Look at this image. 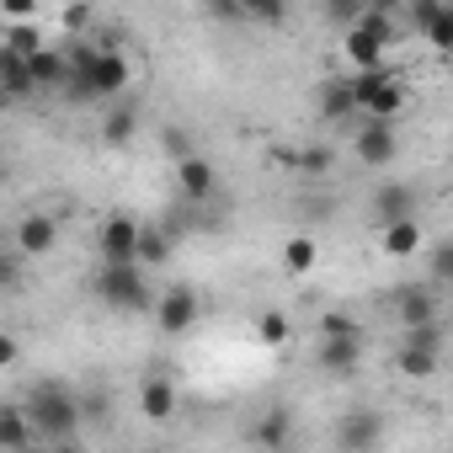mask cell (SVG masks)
Here are the masks:
<instances>
[{
	"label": "cell",
	"instance_id": "1",
	"mask_svg": "<svg viewBox=\"0 0 453 453\" xmlns=\"http://www.w3.org/2000/svg\"><path fill=\"white\" fill-rule=\"evenodd\" d=\"M134 65L118 43H96V49H75L70 54V75H65V91L75 102H112L123 86H128Z\"/></svg>",
	"mask_w": 453,
	"mask_h": 453
},
{
	"label": "cell",
	"instance_id": "2",
	"mask_svg": "<svg viewBox=\"0 0 453 453\" xmlns=\"http://www.w3.org/2000/svg\"><path fill=\"white\" fill-rule=\"evenodd\" d=\"M22 411H27L33 432L49 437V442H75V437H81V400H75L65 384H38V389L22 400Z\"/></svg>",
	"mask_w": 453,
	"mask_h": 453
},
{
	"label": "cell",
	"instance_id": "3",
	"mask_svg": "<svg viewBox=\"0 0 453 453\" xmlns=\"http://www.w3.org/2000/svg\"><path fill=\"white\" fill-rule=\"evenodd\" d=\"M96 299H102L107 310H118V315H139V310H150L155 294H150L139 262H102V273H96Z\"/></svg>",
	"mask_w": 453,
	"mask_h": 453
},
{
	"label": "cell",
	"instance_id": "4",
	"mask_svg": "<svg viewBox=\"0 0 453 453\" xmlns=\"http://www.w3.org/2000/svg\"><path fill=\"white\" fill-rule=\"evenodd\" d=\"M150 310H155V326H160L165 336H187V331L197 326V315H203L197 288H187V283H171L160 299H150Z\"/></svg>",
	"mask_w": 453,
	"mask_h": 453
},
{
	"label": "cell",
	"instance_id": "5",
	"mask_svg": "<svg viewBox=\"0 0 453 453\" xmlns=\"http://www.w3.org/2000/svg\"><path fill=\"white\" fill-rule=\"evenodd\" d=\"M12 246L22 257H49L59 246V219L54 213H22L17 219V230H12Z\"/></svg>",
	"mask_w": 453,
	"mask_h": 453
},
{
	"label": "cell",
	"instance_id": "6",
	"mask_svg": "<svg viewBox=\"0 0 453 453\" xmlns=\"http://www.w3.org/2000/svg\"><path fill=\"white\" fill-rule=\"evenodd\" d=\"M395 150H400V139H395V123L389 118H368L357 128V160L363 165H389Z\"/></svg>",
	"mask_w": 453,
	"mask_h": 453
},
{
	"label": "cell",
	"instance_id": "7",
	"mask_svg": "<svg viewBox=\"0 0 453 453\" xmlns=\"http://www.w3.org/2000/svg\"><path fill=\"white\" fill-rule=\"evenodd\" d=\"M213 187H219V176H213V165H208V155H181L176 160V192L187 197V203H208L213 197Z\"/></svg>",
	"mask_w": 453,
	"mask_h": 453
},
{
	"label": "cell",
	"instance_id": "8",
	"mask_svg": "<svg viewBox=\"0 0 453 453\" xmlns=\"http://www.w3.org/2000/svg\"><path fill=\"white\" fill-rule=\"evenodd\" d=\"M134 241H139V219L112 213L96 235V251H102V262H134Z\"/></svg>",
	"mask_w": 453,
	"mask_h": 453
},
{
	"label": "cell",
	"instance_id": "9",
	"mask_svg": "<svg viewBox=\"0 0 453 453\" xmlns=\"http://www.w3.org/2000/svg\"><path fill=\"white\" fill-rule=\"evenodd\" d=\"M363 363V331L357 336H320V368L331 379H352Z\"/></svg>",
	"mask_w": 453,
	"mask_h": 453
},
{
	"label": "cell",
	"instance_id": "10",
	"mask_svg": "<svg viewBox=\"0 0 453 453\" xmlns=\"http://www.w3.org/2000/svg\"><path fill=\"white\" fill-rule=\"evenodd\" d=\"M379 437H384L379 411H347V416H342V426H336V442H342L347 453H363V448H373Z\"/></svg>",
	"mask_w": 453,
	"mask_h": 453
},
{
	"label": "cell",
	"instance_id": "11",
	"mask_svg": "<svg viewBox=\"0 0 453 453\" xmlns=\"http://www.w3.org/2000/svg\"><path fill=\"white\" fill-rule=\"evenodd\" d=\"M384 49H389V43H384L379 33H368L363 22H352L347 38H342V54H347L352 70H373V65H384Z\"/></svg>",
	"mask_w": 453,
	"mask_h": 453
},
{
	"label": "cell",
	"instance_id": "12",
	"mask_svg": "<svg viewBox=\"0 0 453 453\" xmlns=\"http://www.w3.org/2000/svg\"><path fill=\"white\" fill-rule=\"evenodd\" d=\"M379 246H384V257H395V262L416 257V251H421V224H416V213H405V219H384Z\"/></svg>",
	"mask_w": 453,
	"mask_h": 453
},
{
	"label": "cell",
	"instance_id": "13",
	"mask_svg": "<svg viewBox=\"0 0 453 453\" xmlns=\"http://www.w3.org/2000/svg\"><path fill=\"white\" fill-rule=\"evenodd\" d=\"M139 411H144V421H171L176 416V384L165 373H150L139 389Z\"/></svg>",
	"mask_w": 453,
	"mask_h": 453
},
{
	"label": "cell",
	"instance_id": "14",
	"mask_svg": "<svg viewBox=\"0 0 453 453\" xmlns=\"http://www.w3.org/2000/svg\"><path fill=\"white\" fill-rule=\"evenodd\" d=\"M352 112H357L352 86H347V81H326V86H320V118H326V123H347Z\"/></svg>",
	"mask_w": 453,
	"mask_h": 453
},
{
	"label": "cell",
	"instance_id": "15",
	"mask_svg": "<svg viewBox=\"0 0 453 453\" xmlns=\"http://www.w3.org/2000/svg\"><path fill=\"white\" fill-rule=\"evenodd\" d=\"M134 134H139V107L118 102V107L102 118V139H107L112 150H123V144H134Z\"/></svg>",
	"mask_w": 453,
	"mask_h": 453
},
{
	"label": "cell",
	"instance_id": "16",
	"mask_svg": "<svg viewBox=\"0 0 453 453\" xmlns=\"http://www.w3.org/2000/svg\"><path fill=\"white\" fill-rule=\"evenodd\" d=\"M165 257H171V235H165V230H155V224H139L134 262H139V267H165Z\"/></svg>",
	"mask_w": 453,
	"mask_h": 453
},
{
	"label": "cell",
	"instance_id": "17",
	"mask_svg": "<svg viewBox=\"0 0 453 453\" xmlns=\"http://www.w3.org/2000/svg\"><path fill=\"white\" fill-rule=\"evenodd\" d=\"M0 91H6V96H33V91H38L27 59H17V54H6V49H0Z\"/></svg>",
	"mask_w": 453,
	"mask_h": 453
},
{
	"label": "cell",
	"instance_id": "18",
	"mask_svg": "<svg viewBox=\"0 0 453 453\" xmlns=\"http://www.w3.org/2000/svg\"><path fill=\"white\" fill-rule=\"evenodd\" d=\"M27 442H38L27 411L22 405H0V448H27Z\"/></svg>",
	"mask_w": 453,
	"mask_h": 453
},
{
	"label": "cell",
	"instance_id": "19",
	"mask_svg": "<svg viewBox=\"0 0 453 453\" xmlns=\"http://www.w3.org/2000/svg\"><path fill=\"white\" fill-rule=\"evenodd\" d=\"M278 165H288V171H304V176H326V171H331V150H326V144L278 150Z\"/></svg>",
	"mask_w": 453,
	"mask_h": 453
},
{
	"label": "cell",
	"instance_id": "20",
	"mask_svg": "<svg viewBox=\"0 0 453 453\" xmlns=\"http://www.w3.org/2000/svg\"><path fill=\"white\" fill-rule=\"evenodd\" d=\"M288 437H294V416H288L283 405H273V411L251 426V442H262V448H283Z\"/></svg>",
	"mask_w": 453,
	"mask_h": 453
},
{
	"label": "cell",
	"instance_id": "21",
	"mask_svg": "<svg viewBox=\"0 0 453 453\" xmlns=\"http://www.w3.org/2000/svg\"><path fill=\"white\" fill-rule=\"evenodd\" d=\"M27 70H33V81H38V86H65V75H70V54L38 49V54H27Z\"/></svg>",
	"mask_w": 453,
	"mask_h": 453
},
{
	"label": "cell",
	"instance_id": "22",
	"mask_svg": "<svg viewBox=\"0 0 453 453\" xmlns=\"http://www.w3.org/2000/svg\"><path fill=\"white\" fill-rule=\"evenodd\" d=\"M315 262H320V246H315L310 235H294V241H283V273H294V278H310V273H315Z\"/></svg>",
	"mask_w": 453,
	"mask_h": 453
},
{
	"label": "cell",
	"instance_id": "23",
	"mask_svg": "<svg viewBox=\"0 0 453 453\" xmlns=\"http://www.w3.org/2000/svg\"><path fill=\"white\" fill-rule=\"evenodd\" d=\"M421 320H437V299H432V288H405L400 294V326H421Z\"/></svg>",
	"mask_w": 453,
	"mask_h": 453
},
{
	"label": "cell",
	"instance_id": "24",
	"mask_svg": "<svg viewBox=\"0 0 453 453\" xmlns=\"http://www.w3.org/2000/svg\"><path fill=\"white\" fill-rule=\"evenodd\" d=\"M437 363H442V352H426V347H400V357H395V368L405 379H432Z\"/></svg>",
	"mask_w": 453,
	"mask_h": 453
},
{
	"label": "cell",
	"instance_id": "25",
	"mask_svg": "<svg viewBox=\"0 0 453 453\" xmlns=\"http://www.w3.org/2000/svg\"><path fill=\"white\" fill-rule=\"evenodd\" d=\"M38 49H43V33H38L33 22H6V54L27 59V54H38Z\"/></svg>",
	"mask_w": 453,
	"mask_h": 453
},
{
	"label": "cell",
	"instance_id": "26",
	"mask_svg": "<svg viewBox=\"0 0 453 453\" xmlns=\"http://www.w3.org/2000/svg\"><path fill=\"white\" fill-rule=\"evenodd\" d=\"M241 17L246 22H262V27H283L288 0H241Z\"/></svg>",
	"mask_w": 453,
	"mask_h": 453
},
{
	"label": "cell",
	"instance_id": "27",
	"mask_svg": "<svg viewBox=\"0 0 453 453\" xmlns=\"http://www.w3.org/2000/svg\"><path fill=\"white\" fill-rule=\"evenodd\" d=\"M411 197H416L411 187H384V192H379V203H373V208H379V224H384V219H405V213H416V203H411Z\"/></svg>",
	"mask_w": 453,
	"mask_h": 453
},
{
	"label": "cell",
	"instance_id": "28",
	"mask_svg": "<svg viewBox=\"0 0 453 453\" xmlns=\"http://www.w3.org/2000/svg\"><path fill=\"white\" fill-rule=\"evenodd\" d=\"M288 331H294V326H288V315H283V310H262V315H257V336H262L267 347H283V342H288Z\"/></svg>",
	"mask_w": 453,
	"mask_h": 453
},
{
	"label": "cell",
	"instance_id": "29",
	"mask_svg": "<svg viewBox=\"0 0 453 453\" xmlns=\"http://www.w3.org/2000/svg\"><path fill=\"white\" fill-rule=\"evenodd\" d=\"M22 262H27V257H22L17 246L0 251V294H17V288H22V278H27V273H22Z\"/></svg>",
	"mask_w": 453,
	"mask_h": 453
},
{
	"label": "cell",
	"instance_id": "30",
	"mask_svg": "<svg viewBox=\"0 0 453 453\" xmlns=\"http://www.w3.org/2000/svg\"><path fill=\"white\" fill-rule=\"evenodd\" d=\"M421 38H426L437 54H448V49H453V6H442V12L426 22V33H421Z\"/></svg>",
	"mask_w": 453,
	"mask_h": 453
},
{
	"label": "cell",
	"instance_id": "31",
	"mask_svg": "<svg viewBox=\"0 0 453 453\" xmlns=\"http://www.w3.org/2000/svg\"><path fill=\"white\" fill-rule=\"evenodd\" d=\"M405 347H426V352H442V326H437V320L405 326Z\"/></svg>",
	"mask_w": 453,
	"mask_h": 453
},
{
	"label": "cell",
	"instance_id": "32",
	"mask_svg": "<svg viewBox=\"0 0 453 453\" xmlns=\"http://www.w3.org/2000/svg\"><path fill=\"white\" fill-rule=\"evenodd\" d=\"M363 12H368V0H326V17H331L336 27H352Z\"/></svg>",
	"mask_w": 453,
	"mask_h": 453
},
{
	"label": "cell",
	"instance_id": "33",
	"mask_svg": "<svg viewBox=\"0 0 453 453\" xmlns=\"http://www.w3.org/2000/svg\"><path fill=\"white\" fill-rule=\"evenodd\" d=\"M320 336H357V320L342 315V310H326L320 315Z\"/></svg>",
	"mask_w": 453,
	"mask_h": 453
},
{
	"label": "cell",
	"instance_id": "34",
	"mask_svg": "<svg viewBox=\"0 0 453 453\" xmlns=\"http://www.w3.org/2000/svg\"><path fill=\"white\" fill-rule=\"evenodd\" d=\"M38 0H0V22H33Z\"/></svg>",
	"mask_w": 453,
	"mask_h": 453
},
{
	"label": "cell",
	"instance_id": "35",
	"mask_svg": "<svg viewBox=\"0 0 453 453\" xmlns=\"http://www.w3.org/2000/svg\"><path fill=\"white\" fill-rule=\"evenodd\" d=\"M160 144H165V155H171V160H181V155H192V150H197L181 128H165V134H160Z\"/></svg>",
	"mask_w": 453,
	"mask_h": 453
},
{
	"label": "cell",
	"instance_id": "36",
	"mask_svg": "<svg viewBox=\"0 0 453 453\" xmlns=\"http://www.w3.org/2000/svg\"><path fill=\"white\" fill-rule=\"evenodd\" d=\"M208 17L213 22H246L241 17V0H208Z\"/></svg>",
	"mask_w": 453,
	"mask_h": 453
},
{
	"label": "cell",
	"instance_id": "37",
	"mask_svg": "<svg viewBox=\"0 0 453 453\" xmlns=\"http://www.w3.org/2000/svg\"><path fill=\"white\" fill-rule=\"evenodd\" d=\"M22 357V347H17V336H6V331H0V368H12Z\"/></svg>",
	"mask_w": 453,
	"mask_h": 453
},
{
	"label": "cell",
	"instance_id": "38",
	"mask_svg": "<svg viewBox=\"0 0 453 453\" xmlns=\"http://www.w3.org/2000/svg\"><path fill=\"white\" fill-rule=\"evenodd\" d=\"M448 273H453V251L442 246V251L432 257V278H437V283H448Z\"/></svg>",
	"mask_w": 453,
	"mask_h": 453
},
{
	"label": "cell",
	"instance_id": "39",
	"mask_svg": "<svg viewBox=\"0 0 453 453\" xmlns=\"http://www.w3.org/2000/svg\"><path fill=\"white\" fill-rule=\"evenodd\" d=\"M368 6H379V12H400L405 0H368Z\"/></svg>",
	"mask_w": 453,
	"mask_h": 453
}]
</instances>
